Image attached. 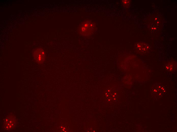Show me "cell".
<instances>
[{"instance_id":"cell-1","label":"cell","mask_w":177,"mask_h":132,"mask_svg":"<svg viewBox=\"0 0 177 132\" xmlns=\"http://www.w3.org/2000/svg\"><path fill=\"white\" fill-rule=\"evenodd\" d=\"M95 23L91 20H87L82 22L78 28V32L81 35L89 36L93 34L96 30Z\"/></svg>"},{"instance_id":"cell-2","label":"cell","mask_w":177,"mask_h":132,"mask_svg":"<svg viewBox=\"0 0 177 132\" xmlns=\"http://www.w3.org/2000/svg\"><path fill=\"white\" fill-rule=\"evenodd\" d=\"M33 56L37 63H42L45 60V51L42 48H37L34 51Z\"/></svg>"},{"instance_id":"cell-3","label":"cell","mask_w":177,"mask_h":132,"mask_svg":"<svg viewBox=\"0 0 177 132\" xmlns=\"http://www.w3.org/2000/svg\"><path fill=\"white\" fill-rule=\"evenodd\" d=\"M16 122L15 117L12 115H8L4 121L3 126L6 130H11L16 124Z\"/></svg>"},{"instance_id":"cell-4","label":"cell","mask_w":177,"mask_h":132,"mask_svg":"<svg viewBox=\"0 0 177 132\" xmlns=\"http://www.w3.org/2000/svg\"><path fill=\"white\" fill-rule=\"evenodd\" d=\"M135 48L139 53L143 54L147 53L150 49V46L143 42H138L135 45Z\"/></svg>"},{"instance_id":"cell-5","label":"cell","mask_w":177,"mask_h":132,"mask_svg":"<svg viewBox=\"0 0 177 132\" xmlns=\"http://www.w3.org/2000/svg\"><path fill=\"white\" fill-rule=\"evenodd\" d=\"M122 2L124 6L126 7L129 6L130 3V1L128 0H123Z\"/></svg>"}]
</instances>
